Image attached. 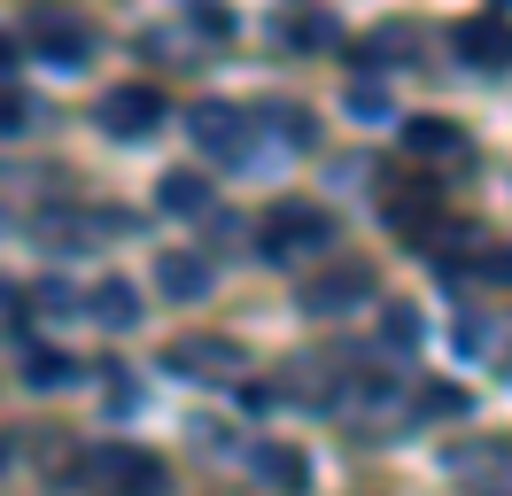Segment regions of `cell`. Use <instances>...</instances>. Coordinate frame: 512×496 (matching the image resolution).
<instances>
[{"label": "cell", "mask_w": 512, "mask_h": 496, "mask_svg": "<svg viewBox=\"0 0 512 496\" xmlns=\"http://www.w3.org/2000/svg\"><path fill=\"white\" fill-rule=\"evenodd\" d=\"M381 334H388V349H396V357H412V349H419V310L388 303V310H381Z\"/></svg>", "instance_id": "13"}, {"label": "cell", "mask_w": 512, "mask_h": 496, "mask_svg": "<svg viewBox=\"0 0 512 496\" xmlns=\"http://www.w3.org/2000/svg\"><path fill=\"white\" fill-rule=\"evenodd\" d=\"M94 318L109 326V334H125L132 318H140V295H132V279H101V287H94Z\"/></svg>", "instance_id": "11"}, {"label": "cell", "mask_w": 512, "mask_h": 496, "mask_svg": "<svg viewBox=\"0 0 512 496\" xmlns=\"http://www.w3.org/2000/svg\"><path fill=\"white\" fill-rule=\"evenodd\" d=\"M163 365L179 380H233L241 372V341H218V334H194V341H171Z\"/></svg>", "instance_id": "3"}, {"label": "cell", "mask_w": 512, "mask_h": 496, "mask_svg": "<svg viewBox=\"0 0 512 496\" xmlns=\"http://www.w3.org/2000/svg\"><path fill=\"white\" fill-rule=\"evenodd\" d=\"M334 241V217L311 210V202H280V210L264 217V233H256V256L264 264H295V256H311V248Z\"/></svg>", "instance_id": "1"}, {"label": "cell", "mask_w": 512, "mask_h": 496, "mask_svg": "<svg viewBox=\"0 0 512 496\" xmlns=\"http://www.w3.org/2000/svg\"><path fill=\"white\" fill-rule=\"evenodd\" d=\"M156 210L202 217V210H210V186H202V171H163V179H156Z\"/></svg>", "instance_id": "8"}, {"label": "cell", "mask_w": 512, "mask_h": 496, "mask_svg": "<svg viewBox=\"0 0 512 496\" xmlns=\"http://www.w3.org/2000/svg\"><path fill=\"white\" fill-rule=\"evenodd\" d=\"M16 62H24V47H16V39H8V31H0V78H8V70H16Z\"/></svg>", "instance_id": "19"}, {"label": "cell", "mask_w": 512, "mask_h": 496, "mask_svg": "<svg viewBox=\"0 0 512 496\" xmlns=\"http://www.w3.org/2000/svg\"><path fill=\"white\" fill-rule=\"evenodd\" d=\"M450 47L474 62V70H512V24L505 16H466L450 31Z\"/></svg>", "instance_id": "4"}, {"label": "cell", "mask_w": 512, "mask_h": 496, "mask_svg": "<svg viewBox=\"0 0 512 496\" xmlns=\"http://www.w3.org/2000/svg\"><path fill=\"white\" fill-rule=\"evenodd\" d=\"M70 372H78L70 357H55V349H32V365H24V380H32V388H63Z\"/></svg>", "instance_id": "14"}, {"label": "cell", "mask_w": 512, "mask_h": 496, "mask_svg": "<svg viewBox=\"0 0 512 496\" xmlns=\"http://www.w3.org/2000/svg\"><path fill=\"white\" fill-rule=\"evenodd\" d=\"M404 148H412V155H458V148H466V132L443 124V117H404Z\"/></svg>", "instance_id": "10"}, {"label": "cell", "mask_w": 512, "mask_h": 496, "mask_svg": "<svg viewBox=\"0 0 512 496\" xmlns=\"http://www.w3.org/2000/svg\"><path fill=\"white\" fill-rule=\"evenodd\" d=\"M481 279H512V256H481Z\"/></svg>", "instance_id": "20"}, {"label": "cell", "mask_w": 512, "mask_h": 496, "mask_svg": "<svg viewBox=\"0 0 512 496\" xmlns=\"http://www.w3.org/2000/svg\"><path fill=\"white\" fill-rule=\"evenodd\" d=\"M16 310H24V287H8V279H0V326H16Z\"/></svg>", "instance_id": "18"}, {"label": "cell", "mask_w": 512, "mask_h": 496, "mask_svg": "<svg viewBox=\"0 0 512 496\" xmlns=\"http://www.w3.org/2000/svg\"><path fill=\"white\" fill-rule=\"evenodd\" d=\"M39 303H47V310H55V318H63V310H78V295H70L63 279H47V287H39Z\"/></svg>", "instance_id": "17"}, {"label": "cell", "mask_w": 512, "mask_h": 496, "mask_svg": "<svg viewBox=\"0 0 512 496\" xmlns=\"http://www.w3.org/2000/svg\"><path fill=\"white\" fill-rule=\"evenodd\" d=\"M86 47H94V39H86L78 24H63V16H47V24H39V55L55 62V70H78V62H86Z\"/></svg>", "instance_id": "9"}, {"label": "cell", "mask_w": 512, "mask_h": 496, "mask_svg": "<svg viewBox=\"0 0 512 496\" xmlns=\"http://www.w3.org/2000/svg\"><path fill=\"white\" fill-rule=\"evenodd\" d=\"M24 117H32L24 93H0V132H24Z\"/></svg>", "instance_id": "16"}, {"label": "cell", "mask_w": 512, "mask_h": 496, "mask_svg": "<svg viewBox=\"0 0 512 496\" xmlns=\"http://www.w3.org/2000/svg\"><path fill=\"white\" fill-rule=\"evenodd\" d=\"M187 132H194V148H202V155H218V163H241V155H249V132H241V109H225V101H202Z\"/></svg>", "instance_id": "5"}, {"label": "cell", "mask_w": 512, "mask_h": 496, "mask_svg": "<svg viewBox=\"0 0 512 496\" xmlns=\"http://www.w3.org/2000/svg\"><path fill=\"white\" fill-rule=\"evenodd\" d=\"M156 279H163V295H171V303H202V295H210V264L187 256V248H163Z\"/></svg>", "instance_id": "7"}, {"label": "cell", "mask_w": 512, "mask_h": 496, "mask_svg": "<svg viewBox=\"0 0 512 496\" xmlns=\"http://www.w3.org/2000/svg\"><path fill=\"white\" fill-rule=\"evenodd\" d=\"M249 465L264 473V481H272V489H288V496L303 489V458H295V450H256Z\"/></svg>", "instance_id": "12"}, {"label": "cell", "mask_w": 512, "mask_h": 496, "mask_svg": "<svg viewBox=\"0 0 512 496\" xmlns=\"http://www.w3.org/2000/svg\"><path fill=\"white\" fill-rule=\"evenodd\" d=\"M156 117H163V93L156 86H117L109 101H101V124H109V132H125V140L156 132Z\"/></svg>", "instance_id": "6"}, {"label": "cell", "mask_w": 512, "mask_h": 496, "mask_svg": "<svg viewBox=\"0 0 512 496\" xmlns=\"http://www.w3.org/2000/svg\"><path fill=\"white\" fill-rule=\"evenodd\" d=\"M350 117H357V124H388V117H396V109H388V93L357 86V93H350Z\"/></svg>", "instance_id": "15"}, {"label": "cell", "mask_w": 512, "mask_h": 496, "mask_svg": "<svg viewBox=\"0 0 512 496\" xmlns=\"http://www.w3.org/2000/svg\"><path fill=\"white\" fill-rule=\"evenodd\" d=\"M373 303V272L365 264H326L311 287H303V310L311 318H350V310Z\"/></svg>", "instance_id": "2"}]
</instances>
